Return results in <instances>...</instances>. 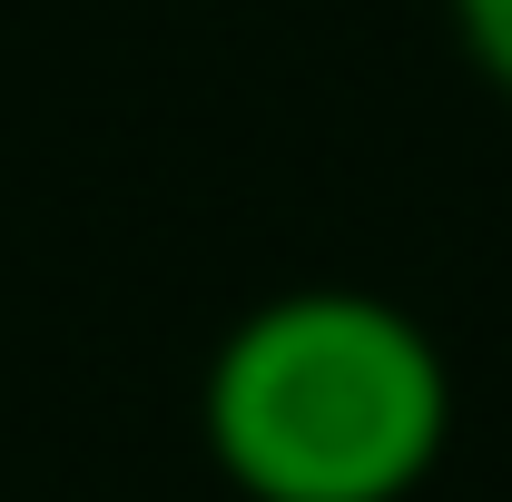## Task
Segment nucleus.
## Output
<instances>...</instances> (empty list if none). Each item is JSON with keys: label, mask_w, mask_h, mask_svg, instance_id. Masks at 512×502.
Masks as SVG:
<instances>
[{"label": "nucleus", "mask_w": 512, "mask_h": 502, "mask_svg": "<svg viewBox=\"0 0 512 502\" xmlns=\"http://www.w3.org/2000/svg\"><path fill=\"white\" fill-rule=\"evenodd\" d=\"M444 10H453L463 60H473V69H483V79L512 99V0H444Z\"/></svg>", "instance_id": "f03ea898"}, {"label": "nucleus", "mask_w": 512, "mask_h": 502, "mask_svg": "<svg viewBox=\"0 0 512 502\" xmlns=\"http://www.w3.org/2000/svg\"><path fill=\"white\" fill-rule=\"evenodd\" d=\"M197 434L247 502H414L453 443V365L375 286H286L217 335Z\"/></svg>", "instance_id": "f257e3e1"}]
</instances>
